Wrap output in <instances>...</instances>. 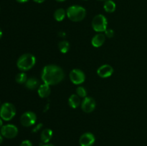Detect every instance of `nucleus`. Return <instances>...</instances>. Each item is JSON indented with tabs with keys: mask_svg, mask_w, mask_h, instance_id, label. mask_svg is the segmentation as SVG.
Listing matches in <instances>:
<instances>
[{
	"mask_svg": "<svg viewBox=\"0 0 147 146\" xmlns=\"http://www.w3.org/2000/svg\"><path fill=\"white\" fill-rule=\"evenodd\" d=\"M98 1H105V0H98Z\"/></svg>",
	"mask_w": 147,
	"mask_h": 146,
	"instance_id": "473e14b6",
	"label": "nucleus"
},
{
	"mask_svg": "<svg viewBox=\"0 0 147 146\" xmlns=\"http://www.w3.org/2000/svg\"><path fill=\"white\" fill-rule=\"evenodd\" d=\"M116 3L112 0H106L103 4V9L108 13H113L116 10Z\"/></svg>",
	"mask_w": 147,
	"mask_h": 146,
	"instance_id": "dca6fc26",
	"label": "nucleus"
},
{
	"mask_svg": "<svg viewBox=\"0 0 147 146\" xmlns=\"http://www.w3.org/2000/svg\"><path fill=\"white\" fill-rule=\"evenodd\" d=\"M42 146H55L54 145H53V144H50V143H47V144H40Z\"/></svg>",
	"mask_w": 147,
	"mask_h": 146,
	"instance_id": "bb28decb",
	"label": "nucleus"
},
{
	"mask_svg": "<svg viewBox=\"0 0 147 146\" xmlns=\"http://www.w3.org/2000/svg\"><path fill=\"white\" fill-rule=\"evenodd\" d=\"M76 94L82 98H85L87 96V91H86V88H84L82 86H79L77 89H76Z\"/></svg>",
	"mask_w": 147,
	"mask_h": 146,
	"instance_id": "412c9836",
	"label": "nucleus"
},
{
	"mask_svg": "<svg viewBox=\"0 0 147 146\" xmlns=\"http://www.w3.org/2000/svg\"><path fill=\"white\" fill-rule=\"evenodd\" d=\"M96 141L94 135L91 133H85L80 136L79 143L80 146H93Z\"/></svg>",
	"mask_w": 147,
	"mask_h": 146,
	"instance_id": "9d476101",
	"label": "nucleus"
},
{
	"mask_svg": "<svg viewBox=\"0 0 147 146\" xmlns=\"http://www.w3.org/2000/svg\"><path fill=\"white\" fill-rule=\"evenodd\" d=\"M107 19L103 14L95 16L92 21V27L96 32L102 33L107 29Z\"/></svg>",
	"mask_w": 147,
	"mask_h": 146,
	"instance_id": "39448f33",
	"label": "nucleus"
},
{
	"mask_svg": "<svg viewBox=\"0 0 147 146\" xmlns=\"http://www.w3.org/2000/svg\"><path fill=\"white\" fill-rule=\"evenodd\" d=\"M65 73L63 69L55 64H48L43 67L41 79L43 83L48 85H55L63 80Z\"/></svg>",
	"mask_w": 147,
	"mask_h": 146,
	"instance_id": "f257e3e1",
	"label": "nucleus"
},
{
	"mask_svg": "<svg viewBox=\"0 0 147 146\" xmlns=\"http://www.w3.org/2000/svg\"><path fill=\"white\" fill-rule=\"evenodd\" d=\"M70 80L74 84H81L86 80V75L82 70L73 69L70 72Z\"/></svg>",
	"mask_w": 147,
	"mask_h": 146,
	"instance_id": "6e6552de",
	"label": "nucleus"
},
{
	"mask_svg": "<svg viewBox=\"0 0 147 146\" xmlns=\"http://www.w3.org/2000/svg\"><path fill=\"white\" fill-rule=\"evenodd\" d=\"M16 115V108L14 105L9 102H4L0 108V117L3 120L9 121Z\"/></svg>",
	"mask_w": 147,
	"mask_h": 146,
	"instance_id": "20e7f679",
	"label": "nucleus"
},
{
	"mask_svg": "<svg viewBox=\"0 0 147 146\" xmlns=\"http://www.w3.org/2000/svg\"><path fill=\"white\" fill-rule=\"evenodd\" d=\"M37 121V115L31 111L25 112L20 117V123L24 127H30L35 124Z\"/></svg>",
	"mask_w": 147,
	"mask_h": 146,
	"instance_id": "0eeeda50",
	"label": "nucleus"
},
{
	"mask_svg": "<svg viewBox=\"0 0 147 146\" xmlns=\"http://www.w3.org/2000/svg\"><path fill=\"white\" fill-rule=\"evenodd\" d=\"M16 1L19 3H25L27 1H28L29 0H16Z\"/></svg>",
	"mask_w": 147,
	"mask_h": 146,
	"instance_id": "a878e982",
	"label": "nucleus"
},
{
	"mask_svg": "<svg viewBox=\"0 0 147 146\" xmlns=\"http://www.w3.org/2000/svg\"><path fill=\"white\" fill-rule=\"evenodd\" d=\"M20 146H32V142L30 140H25L22 142Z\"/></svg>",
	"mask_w": 147,
	"mask_h": 146,
	"instance_id": "5701e85b",
	"label": "nucleus"
},
{
	"mask_svg": "<svg viewBox=\"0 0 147 146\" xmlns=\"http://www.w3.org/2000/svg\"><path fill=\"white\" fill-rule=\"evenodd\" d=\"M25 86L29 90H34L39 87V81L35 77H30L27 79L25 82Z\"/></svg>",
	"mask_w": 147,
	"mask_h": 146,
	"instance_id": "f3484780",
	"label": "nucleus"
},
{
	"mask_svg": "<svg viewBox=\"0 0 147 146\" xmlns=\"http://www.w3.org/2000/svg\"><path fill=\"white\" fill-rule=\"evenodd\" d=\"M66 14V11H65L64 9H58L56 10L54 13V18L57 21H61L65 19Z\"/></svg>",
	"mask_w": 147,
	"mask_h": 146,
	"instance_id": "a211bd4d",
	"label": "nucleus"
},
{
	"mask_svg": "<svg viewBox=\"0 0 147 146\" xmlns=\"http://www.w3.org/2000/svg\"><path fill=\"white\" fill-rule=\"evenodd\" d=\"M113 73V68L109 64L101 65L97 70V74L101 78H107L111 77Z\"/></svg>",
	"mask_w": 147,
	"mask_h": 146,
	"instance_id": "9b49d317",
	"label": "nucleus"
},
{
	"mask_svg": "<svg viewBox=\"0 0 147 146\" xmlns=\"http://www.w3.org/2000/svg\"><path fill=\"white\" fill-rule=\"evenodd\" d=\"M105 40H106V36L103 33H98L96 34L94 37H93L91 40L92 45L94 47H100L104 44Z\"/></svg>",
	"mask_w": 147,
	"mask_h": 146,
	"instance_id": "f8f14e48",
	"label": "nucleus"
},
{
	"mask_svg": "<svg viewBox=\"0 0 147 146\" xmlns=\"http://www.w3.org/2000/svg\"><path fill=\"white\" fill-rule=\"evenodd\" d=\"M2 141H3V136L1 135V134L0 133V144L2 143Z\"/></svg>",
	"mask_w": 147,
	"mask_h": 146,
	"instance_id": "c85d7f7f",
	"label": "nucleus"
},
{
	"mask_svg": "<svg viewBox=\"0 0 147 146\" xmlns=\"http://www.w3.org/2000/svg\"><path fill=\"white\" fill-rule=\"evenodd\" d=\"M53 130L51 129L46 128L41 133V135H40V140H41L42 143L43 144H47L53 137Z\"/></svg>",
	"mask_w": 147,
	"mask_h": 146,
	"instance_id": "4468645a",
	"label": "nucleus"
},
{
	"mask_svg": "<svg viewBox=\"0 0 147 146\" xmlns=\"http://www.w3.org/2000/svg\"><path fill=\"white\" fill-rule=\"evenodd\" d=\"M3 126V120L0 117V127H1Z\"/></svg>",
	"mask_w": 147,
	"mask_h": 146,
	"instance_id": "cd10ccee",
	"label": "nucleus"
},
{
	"mask_svg": "<svg viewBox=\"0 0 147 146\" xmlns=\"http://www.w3.org/2000/svg\"><path fill=\"white\" fill-rule=\"evenodd\" d=\"M105 32V36H106L109 38H113V36H114V31L111 29H107Z\"/></svg>",
	"mask_w": 147,
	"mask_h": 146,
	"instance_id": "4be33fe9",
	"label": "nucleus"
},
{
	"mask_svg": "<svg viewBox=\"0 0 147 146\" xmlns=\"http://www.w3.org/2000/svg\"><path fill=\"white\" fill-rule=\"evenodd\" d=\"M57 1H60V2H62V1H65V0H56Z\"/></svg>",
	"mask_w": 147,
	"mask_h": 146,
	"instance_id": "2f4dec72",
	"label": "nucleus"
},
{
	"mask_svg": "<svg viewBox=\"0 0 147 146\" xmlns=\"http://www.w3.org/2000/svg\"><path fill=\"white\" fill-rule=\"evenodd\" d=\"M81 102H80V97L78 94H73L70 96L68 99V104L70 107L76 109L78 107Z\"/></svg>",
	"mask_w": 147,
	"mask_h": 146,
	"instance_id": "2eb2a0df",
	"label": "nucleus"
},
{
	"mask_svg": "<svg viewBox=\"0 0 147 146\" xmlns=\"http://www.w3.org/2000/svg\"><path fill=\"white\" fill-rule=\"evenodd\" d=\"M59 35L61 36V37H65V33L63 32V34H60H60H59Z\"/></svg>",
	"mask_w": 147,
	"mask_h": 146,
	"instance_id": "7c9ffc66",
	"label": "nucleus"
},
{
	"mask_svg": "<svg viewBox=\"0 0 147 146\" xmlns=\"http://www.w3.org/2000/svg\"><path fill=\"white\" fill-rule=\"evenodd\" d=\"M0 133L6 138L12 139L14 138L18 134V128L14 125L7 124L1 127Z\"/></svg>",
	"mask_w": 147,
	"mask_h": 146,
	"instance_id": "423d86ee",
	"label": "nucleus"
},
{
	"mask_svg": "<svg viewBox=\"0 0 147 146\" xmlns=\"http://www.w3.org/2000/svg\"><path fill=\"white\" fill-rule=\"evenodd\" d=\"M50 92H51V90H50V85H48V84L43 83L42 84H40L39 86L38 90H37V93H38L39 96L41 98L47 97L50 95Z\"/></svg>",
	"mask_w": 147,
	"mask_h": 146,
	"instance_id": "ddd939ff",
	"label": "nucleus"
},
{
	"mask_svg": "<svg viewBox=\"0 0 147 146\" xmlns=\"http://www.w3.org/2000/svg\"><path fill=\"white\" fill-rule=\"evenodd\" d=\"M59 50H60V52L63 54H65L69 51L70 49V43L66 40H63V41L60 42L58 44Z\"/></svg>",
	"mask_w": 147,
	"mask_h": 146,
	"instance_id": "6ab92c4d",
	"label": "nucleus"
},
{
	"mask_svg": "<svg viewBox=\"0 0 147 146\" xmlns=\"http://www.w3.org/2000/svg\"><path fill=\"white\" fill-rule=\"evenodd\" d=\"M33 1H34V2H36V3H38V4H41V3L44 2L45 0H33Z\"/></svg>",
	"mask_w": 147,
	"mask_h": 146,
	"instance_id": "393cba45",
	"label": "nucleus"
},
{
	"mask_svg": "<svg viewBox=\"0 0 147 146\" xmlns=\"http://www.w3.org/2000/svg\"><path fill=\"white\" fill-rule=\"evenodd\" d=\"M36 63V58L33 54L27 53L19 57L17 62V66L20 70L22 72L31 70Z\"/></svg>",
	"mask_w": 147,
	"mask_h": 146,
	"instance_id": "f03ea898",
	"label": "nucleus"
},
{
	"mask_svg": "<svg viewBox=\"0 0 147 146\" xmlns=\"http://www.w3.org/2000/svg\"><path fill=\"white\" fill-rule=\"evenodd\" d=\"M96 106V101L93 98L90 97H86L83 98L81 102V108L86 113H90L95 110Z\"/></svg>",
	"mask_w": 147,
	"mask_h": 146,
	"instance_id": "1a4fd4ad",
	"label": "nucleus"
},
{
	"mask_svg": "<svg viewBox=\"0 0 147 146\" xmlns=\"http://www.w3.org/2000/svg\"><path fill=\"white\" fill-rule=\"evenodd\" d=\"M15 80L17 83L19 84H25V82L27 80V76L26 74V73H24V72H22L19 73L16 75Z\"/></svg>",
	"mask_w": 147,
	"mask_h": 146,
	"instance_id": "aec40b11",
	"label": "nucleus"
},
{
	"mask_svg": "<svg viewBox=\"0 0 147 146\" xmlns=\"http://www.w3.org/2000/svg\"><path fill=\"white\" fill-rule=\"evenodd\" d=\"M67 17L72 21H80L84 19L86 16V9L81 6L73 5L68 7L66 11Z\"/></svg>",
	"mask_w": 147,
	"mask_h": 146,
	"instance_id": "7ed1b4c3",
	"label": "nucleus"
},
{
	"mask_svg": "<svg viewBox=\"0 0 147 146\" xmlns=\"http://www.w3.org/2000/svg\"><path fill=\"white\" fill-rule=\"evenodd\" d=\"M3 35V33H2V30L1 29V28H0V39L1 38V37H2Z\"/></svg>",
	"mask_w": 147,
	"mask_h": 146,
	"instance_id": "c756f323",
	"label": "nucleus"
},
{
	"mask_svg": "<svg viewBox=\"0 0 147 146\" xmlns=\"http://www.w3.org/2000/svg\"><path fill=\"white\" fill-rule=\"evenodd\" d=\"M42 127V123H40V124H38L37 126H36L35 127H34V129H33L32 132H33V133H36V132H37L38 130H40V129H41Z\"/></svg>",
	"mask_w": 147,
	"mask_h": 146,
	"instance_id": "b1692460",
	"label": "nucleus"
}]
</instances>
